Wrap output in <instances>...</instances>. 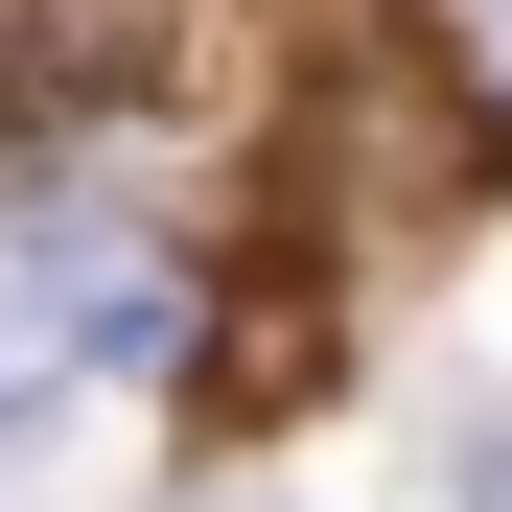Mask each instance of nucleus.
Listing matches in <instances>:
<instances>
[{
  "mask_svg": "<svg viewBox=\"0 0 512 512\" xmlns=\"http://www.w3.org/2000/svg\"><path fill=\"white\" fill-rule=\"evenodd\" d=\"M140 70H163V0H0V163L94 140Z\"/></svg>",
  "mask_w": 512,
  "mask_h": 512,
  "instance_id": "1",
  "label": "nucleus"
},
{
  "mask_svg": "<svg viewBox=\"0 0 512 512\" xmlns=\"http://www.w3.org/2000/svg\"><path fill=\"white\" fill-rule=\"evenodd\" d=\"M24 419H47V326L0 303V443H24Z\"/></svg>",
  "mask_w": 512,
  "mask_h": 512,
  "instance_id": "2",
  "label": "nucleus"
},
{
  "mask_svg": "<svg viewBox=\"0 0 512 512\" xmlns=\"http://www.w3.org/2000/svg\"><path fill=\"white\" fill-rule=\"evenodd\" d=\"M466 47H512V0H466Z\"/></svg>",
  "mask_w": 512,
  "mask_h": 512,
  "instance_id": "3",
  "label": "nucleus"
}]
</instances>
